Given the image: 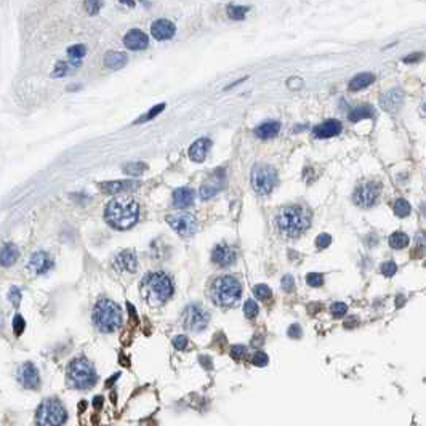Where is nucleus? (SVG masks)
<instances>
[{"label":"nucleus","instance_id":"f257e3e1","mask_svg":"<svg viewBox=\"0 0 426 426\" xmlns=\"http://www.w3.org/2000/svg\"><path fill=\"white\" fill-rule=\"evenodd\" d=\"M104 218L109 226L124 231V229L132 228L140 218V205L130 197H117L108 203Z\"/></svg>","mask_w":426,"mask_h":426},{"label":"nucleus","instance_id":"f03ea898","mask_svg":"<svg viewBox=\"0 0 426 426\" xmlns=\"http://www.w3.org/2000/svg\"><path fill=\"white\" fill-rule=\"evenodd\" d=\"M313 213L305 205H289L282 208L276 217V225L287 237H297L309 228Z\"/></svg>","mask_w":426,"mask_h":426},{"label":"nucleus","instance_id":"7ed1b4c3","mask_svg":"<svg viewBox=\"0 0 426 426\" xmlns=\"http://www.w3.org/2000/svg\"><path fill=\"white\" fill-rule=\"evenodd\" d=\"M141 292L144 295L146 301L151 306H159L163 305L173 293V284H171L170 277L163 273H154L147 274L143 284H141Z\"/></svg>","mask_w":426,"mask_h":426},{"label":"nucleus","instance_id":"20e7f679","mask_svg":"<svg viewBox=\"0 0 426 426\" xmlns=\"http://www.w3.org/2000/svg\"><path fill=\"white\" fill-rule=\"evenodd\" d=\"M242 295V285L241 282L233 276H223L213 282L210 297L213 303L223 308H231L241 300Z\"/></svg>","mask_w":426,"mask_h":426},{"label":"nucleus","instance_id":"39448f33","mask_svg":"<svg viewBox=\"0 0 426 426\" xmlns=\"http://www.w3.org/2000/svg\"><path fill=\"white\" fill-rule=\"evenodd\" d=\"M93 324L103 333H112L122 325V311L111 300H101L93 309Z\"/></svg>","mask_w":426,"mask_h":426},{"label":"nucleus","instance_id":"423d86ee","mask_svg":"<svg viewBox=\"0 0 426 426\" xmlns=\"http://www.w3.org/2000/svg\"><path fill=\"white\" fill-rule=\"evenodd\" d=\"M68 384L76 389H90L95 386L98 375L95 365L85 357L74 359L68 367Z\"/></svg>","mask_w":426,"mask_h":426},{"label":"nucleus","instance_id":"0eeeda50","mask_svg":"<svg viewBox=\"0 0 426 426\" xmlns=\"http://www.w3.org/2000/svg\"><path fill=\"white\" fill-rule=\"evenodd\" d=\"M68 421V410L58 397L44 399L36 412L37 426H63Z\"/></svg>","mask_w":426,"mask_h":426},{"label":"nucleus","instance_id":"6e6552de","mask_svg":"<svg viewBox=\"0 0 426 426\" xmlns=\"http://www.w3.org/2000/svg\"><path fill=\"white\" fill-rule=\"evenodd\" d=\"M277 183V171L269 163H257L252 170V186L258 194L268 195Z\"/></svg>","mask_w":426,"mask_h":426},{"label":"nucleus","instance_id":"1a4fd4ad","mask_svg":"<svg viewBox=\"0 0 426 426\" xmlns=\"http://www.w3.org/2000/svg\"><path fill=\"white\" fill-rule=\"evenodd\" d=\"M210 322V314L205 309H202L195 305H189L183 313V325L184 329L191 332H202L207 329Z\"/></svg>","mask_w":426,"mask_h":426},{"label":"nucleus","instance_id":"9d476101","mask_svg":"<svg viewBox=\"0 0 426 426\" xmlns=\"http://www.w3.org/2000/svg\"><path fill=\"white\" fill-rule=\"evenodd\" d=\"M380 189L381 186L376 181H367L362 186H359L354 192V202L359 207L362 208H370L373 207L380 197Z\"/></svg>","mask_w":426,"mask_h":426},{"label":"nucleus","instance_id":"9b49d317","mask_svg":"<svg viewBox=\"0 0 426 426\" xmlns=\"http://www.w3.org/2000/svg\"><path fill=\"white\" fill-rule=\"evenodd\" d=\"M167 223L175 229L179 236H192L197 231V220L191 213H176V215H167Z\"/></svg>","mask_w":426,"mask_h":426},{"label":"nucleus","instance_id":"f8f14e48","mask_svg":"<svg viewBox=\"0 0 426 426\" xmlns=\"http://www.w3.org/2000/svg\"><path fill=\"white\" fill-rule=\"evenodd\" d=\"M16 380L21 384L23 388L28 389H37L40 384V375H39V368L32 364V362H26L23 364L18 372H16Z\"/></svg>","mask_w":426,"mask_h":426},{"label":"nucleus","instance_id":"ddd939ff","mask_svg":"<svg viewBox=\"0 0 426 426\" xmlns=\"http://www.w3.org/2000/svg\"><path fill=\"white\" fill-rule=\"evenodd\" d=\"M404 101V92L400 88H391L380 98V106L384 111L396 112Z\"/></svg>","mask_w":426,"mask_h":426},{"label":"nucleus","instance_id":"4468645a","mask_svg":"<svg viewBox=\"0 0 426 426\" xmlns=\"http://www.w3.org/2000/svg\"><path fill=\"white\" fill-rule=\"evenodd\" d=\"M211 260L218 266H231L236 261V250L233 247H229L228 244H220L213 249Z\"/></svg>","mask_w":426,"mask_h":426},{"label":"nucleus","instance_id":"2eb2a0df","mask_svg":"<svg viewBox=\"0 0 426 426\" xmlns=\"http://www.w3.org/2000/svg\"><path fill=\"white\" fill-rule=\"evenodd\" d=\"M124 44H125V47L128 48V50L138 52V50H144V48L147 47V44H149V39H147V36L144 34L143 31L132 29V31H128L125 34Z\"/></svg>","mask_w":426,"mask_h":426},{"label":"nucleus","instance_id":"dca6fc26","mask_svg":"<svg viewBox=\"0 0 426 426\" xmlns=\"http://www.w3.org/2000/svg\"><path fill=\"white\" fill-rule=\"evenodd\" d=\"M341 132V122L340 120H335V119H329L322 122L314 127L313 133L316 138H321V140H325V138H332V136H337Z\"/></svg>","mask_w":426,"mask_h":426},{"label":"nucleus","instance_id":"f3484780","mask_svg":"<svg viewBox=\"0 0 426 426\" xmlns=\"http://www.w3.org/2000/svg\"><path fill=\"white\" fill-rule=\"evenodd\" d=\"M100 187L108 194H119L125 191H135L140 187V181H133V179H124V181H106L101 183Z\"/></svg>","mask_w":426,"mask_h":426},{"label":"nucleus","instance_id":"a211bd4d","mask_svg":"<svg viewBox=\"0 0 426 426\" xmlns=\"http://www.w3.org/2000/svg\"><path fill=\"white\" fill-rule=\"evenodd\" d=\"M151 32L155 40H168L175 36V24L168 20H157L152 24Z\"/></svg>","mask_w":426,"mask_h":426},{"label":"nucleus","instance_id":"6ab92c4d","mask_svg":"<svg viewBox=\"0 0 426 426\" xmlns=\"http://www.w3.org/2000/svg\"><path fill=\"white\" fill-rule=\"evenodd\" d=\"M211 146V141L208 138H199L197 141H194L189 147V157L194 162H203L207 157V152Z\"/></svg>","mask_w":426,"mask_h":426},{"label":"nucleus","instance_id":"aec40b11","mask_svg":"<svg viewBox=\"0 0 426 426\" xmlns=\"http://www.w3.org/2000/svg\"><path fill=\"white\" fill-rule=\"evenodd\" d=\"M29 268L37 274H44L52 268V260L45 252H37L32 255V258L29 261Z\"/></svg>","mask_w":426,"mask_h":426},{"label":"nucleus","instance_id":"412c9836","mask_svg":"<svg viewBox=\"0 0 426 426\" xmlns=\"http://www.w3.org/2000/svg\"><path fill=\"white\" fill-rule=\"evenodd\" d=\"M136 257L133 255L132 252H122L120 255L114 260V266H116L117 271H128V273H133L136 269Z\"/></svg>","mask_w":426,"mask_h":426},{"label":"nucleus","instance_id":"4be33fe9","mask_svg":"<svg viewBox=\"0 0 426 426\" xmlns=\"http://www.w3.org/2000/svg\"><path fill=\"white\" fill-rule=\"evenodd\" d=\"M281 130V124L279 122H263L261 125H258L255 128V135L260 138V140H271V138H274L277 133H279Z\"/></svg>","mask_w":426,"mask_h":426},{"label":"nucleus","instance_id":"5701e85b","mask_svg":"<svg viewBox=\"0 0 426 426\" xmlns=\"http://www.w3.org/2000/svg\"><path fill=\"white\" fill-rule=\"evenodd\" d=\"M194 200V191L189 187H179L173 192V205L176 208H186L189 207Z\"/></svg>","mask_w":426,"mask_h":426},{"label":"nucleus","instance_id":"b1692460","mask_svg":"<svg viewBox=\"0 0 426 426\" xmlns=\"http://www.w3.org/2000/svg\"><path fill=\"white\" fill-rule=\"evenodd\" d=\"M375 82V76L370 72H362V74H357V76H354L353 79L349 80L348 84V88L351 90V92H359V90L362 88H367L368 85H372Z\"/></svg>","mask_w":426,"mask_h":426},{"label":"nucleus","instance_id":"393cba45","mask_svg":"<svg viewBox=\"0 0 426 426\" xmlns=\"http://www.w3.org/2000/svg\"><path fill=\"white\" fill-rule=\"evenodd\" d=\"M127 61H128L127 55L122 53V52H109V53H106V56H104V64H106V66H108L109 69H120V68H124L125 64H127Z\"/></svg>","mask_w":426,"mask_h":426},{"label":"nucleus","instance_id":"a878e982","mask_svg":"<svg viewBox=\"0 0 426 426\" xmlns=\"http://www.w3.org/2000/svg\"><path fill=\"white\" fill-rule=\"evenodd\" d=\"M18 247L15 244H7L0 252V266H12L18 260Z\"/></svg>","mask_w":426,"mask_h":426},{"label":"nucleus","instance_id":"bb28decb","mask_svg":"<svg viewBox=\"0 0 426 426\" xmlns=\"http://www.w3.org/2000/svg\"><path fill=\"white\" fill-rule=\"evenodd\" d=\"M388 242H389V245H391L392 249L400 250V249H405V247H407L408 242H410V239H408V236H407L405 233L396 231V233H392V234L389 236Z\"/></svg>","mask_w":426,"mask_h":426},{"label":"nucleus","instance_id":"cd10ccee","mask_svg":"<svg viewBox=\"0 0 426 426\" xmlns=\"http://www.w3.org/2000/svg\"><path fill=\"white\" fill-rule=\"evenodd\" d=\"M375 116V111L372 106H360L349 112V120L351 122H359L360 119H370Z\"/></svg>","mask_w":426,"mask_h":426},{"label":"nucleus","instance_id":"c85d7f7f","mask_svg":"<svg viewBox=\"0 0 426 426\" xmlns=\"http://www.w3.org/2000/svg\"><path fill=\"white\" fill-rule=\"evenodd\" d=\"M410 211H412V207H410V203H408L405 199H397V200H396V203H394V213H396V217L405 218V217L410 215Z\"/></svg>","mask_w":426,"mask_h":426},{"label":"nucleus","instance_id":"c756f323","mask_svg":"<svg viewBox=\"0 0 426 426\" xmlns=\"http://www.w3.org/2000/svg\"><path fill=\"white\" fill-rule=\"evenodd\" d=\"M253 293H255V297L260 300V301H268L269 298H271V289L266 285V284H258L253 287Z\"/></svg>","mask_w":426,"mask_h":426},{"label":"nucleus","instance_id":"7c9ffc66","mask_svg":"<svg viewBox=\"0 0 426 426\" xmlns=\"http://www.w3.org/2000/svg\"><path fill=\"white\" fill-rule=\"evenodd\" d=\"M247 15V8L239 5H228V16L231 20H244Z\"/></svg>","mask_w":426,"mask_h":426},{"label":"nucleus","instance_id":"2f4dec72","mask_svg":"<svg viewBox=\"0 0 426 426\" xmlns=\"http://www.w3.org/2000/svg\"><path fill=\"white\" fill-rule=\"evenodd\" d=\"M220 191V184H217V183H205V184H202V187H200V197L202 199H210V197H213V195H215L217 192Z\"/></svg>","mask_w":426,"mask_h":426},{"label":"nucleus","instance_id":"473e14b6","mask_svg":"<svg viewBox=\"0 0 426 426\" xmlns=\"http://www.w3.org/2000/svg\"><path fill=\"white\" fill-rule=\"evenodd\" d=\"M146 163H140V162H135V163H127L124 167V171L127 175H132V176H140L143 171L146 170Z\"/></svg>","mask_w":426,"mask_h":426},{"label":"nucleus","instance_id":"72a5a7b5","mask_svg":"<svg viewBox=\"0 0 426 426\" xmlns=\"http://www.w3.org/2000/svg\"><path fill=\"white\" fill-rule=\"evenodd\" d=\"M258 313H260V308H258V305H257V301H253V300H247V301H245V305H244V314H245V317H247V319H255V317L258 316Z\"/></svg>","mask_w":426,"mask_h":426},{"label":"nucleus","instance_id":"f704fd0d","mask_svg":"<svg viewBox=\"0 0 426 426\" xmlns=\"http://www.w3.org/2000/svg\"><path fill=\"white\" fill-rule=\"evenodd\" d=\"M68 55H69V58H72V60H80L82 56L87 55V47H85V45H74V47H69Z\"/></svg>","mask_w":426,"mask_h":426},{"label":"nucleus","instance_id":"c9c22d12","mask_svg":"<svg viewBox=\"0 0 426 426\" xmlns=\"http://www.w3.org/2000/svg\"><path fill=\"white\" fill-rule=\"evenodd\" d=\"M268 362H269V357H268L266 353H263V351H257L252 357V364L257 365V367H265V365H268Z\"/></svg>","mask_w":426,"mask_h":426},{"label":"nucleus","instance_id":"e433bc0d","mask_svg":"<svg viewBox=\"0 0 426 426\" xmlns=\"http://www.w3.org/2000/svg\"><path fill=\"white\" fill-rule=\"evenodd\" d=\"M163 109H165V104H157V106H155V108H152L151 111H147L146 116H143V117H140L138 120H135V124H140V122H146V120H149V119L155 117V116H157L159 112H162Z\"/></svg>","mask_w":426,"mask_h":426},{"label":"nucleus","instance_id":"4c0bfd02","mask_svg":"<svg viewBox=\"0 0 426 426\" xmlns=\"http://www.w3.org/2000/svg\"><path fill=\"white\" fill-rule=\"evenodd\" d=\"M330 313H332L333 317H343L348 313V306L345 305V303H333V305L330 306Z\"/></svg>","mask_w":426,"mask_h":426},{"label":"nucleus","instance_id":"58836bf2","mask_svg":"<svg viewBox=\"0 0 426 426\" xmlns=\"http://www.w3.org/2000/svg\"><path fill=\"white\" fill-rule=\"evenodd\" d=\"M306 282L311 287H321L324 284V276L321 273H309L306 276Z\"/></svg>","mask_w":426,"mask_h":426},{"label":"nucleus","instance_id":"ea45409f","mask_svg":"<svg viewBox=\"0 0 426 426\" xmlns=\"http://www.w3.org/2000/svg\"><path fill=\"white\" fill-rule=\"evenodd\" d=\"M245 356H247V346L244 345H234L231 348V357L234 360H242Z\"/></svg>","mask_w":426,"mask_h":426},{"label":"nucleus","instance_id":"a19ab883","mask_svg":"<svg viewBox=\"0 0 426 426\" xmlns=\"http://www.w3.org/2000/svg\"><path fill=\"white\" fill-rule=\"evenodd\" d=\"M381 273L386 277H392L397 273V265L394 263V261H384V263L381 265Z\"/></svg>","mask_w":426,"mask_h":426},{"label":"nucleus","instance_id":"79ce46f5","mask_svg":"<svg viewBox=\"0 0 426 426\" xmlns=\"http://www.w3.org/2000/svg\"><path fill=\"white\" fill-rule=\"evenodd\" d=\"M24 329H26V322H24L23 316L16 314L15 319H13V330H15V335H18V337H20V335L24 332Z\"/></svg>","mask_w":426,"mask_h":426},{"label":"nucleus","instance_id":"37998d69","mask_svg":"<svg viewBox=\"0 0 426 426\" xmlns=\"http://www.w3.org/2000/svg\"><path fill=\"white\" fill-rule=\"evenodd\" d=\"M330 242H332L330 234H319V236H317V239H316V245H317V249H325V247H329Z\"/></svg>","mask_w":426,"mask_h":426},{"label":"nucleus","instance_id":"c03bdc74","mask_svg":"<svg viewBox=\"0 0 426 426\" xmlns=\"http://www.w3.org/2000/svg\"><path fill=\"white\" fill-rule=\"evenodd\" d=\"M282 289L287 292V293H290V292H293V289H295V281H293V277L292 276H284L282 277Z\"/></svg>","mask_w":426,"mask_h":426},{"label":"nucleus","instance_id":"a18cd8bd","mask_svg":"<svg viewBox=\"0 0 426 426\" xmlns=\"http://www.w3.org/2000/svg\"><path fill=\"white\" fill-rule=\"evenodd\" d=\"M8 298H10V301L13 303L15 306H18V305H20V301H21V292H20L18 287H12V289H10V295H8Z\"/></svg>","mask_w":426,"mask_h":426},{"label":"nucleus","instance_id":"49530a36","mask_svg":"<svg viewBox=\"0 0 426 426\" xmlns=\"http://www.w3.org/2000/svg\"><path fill=\"white\" fill-rule=\"evenodd\" d=\"M187 337H184V335H178V337L173 338V346L176 349H186L187 348Z\"/></svg>","mask_w":426,"mask_h":426},{"label":"nucleus","instance_id":"de8ad7c7","mask_svg":"<svg viewBox=\"0 0 426 426\" xmlns=\"http://www.w3.org/2000/svg\"><path fill=\"white\" fill-rule=\"evenodd\" d=\"M287 335H289L290 338H301V335H303L301 327L298 324H292L289 327V330H287Z\"/></svg>","mask_w":426,"mask_h":426},{"label":"nucleus","instance_id":"09e8293b","mask_svg":"<svg viewBox=\"0 0 426 426\" xmlns=\"http://www.w3.org/2000/svg\"><path fill=\"white\" fill-rule=\"evenodd\" d=\"M66 72H68V63L60 61L58 64H56V69H55V72H53V76H55V77H61V76H64Z\"/></svg>","mask_w":426,"mask_h":426},{"label":"nucleus","instance_id":"8fccbe9b","mask_svg":"<svg viewBox=\"0 0 426 426\" xmlns=\"http://www.w3.org/2000/svg\"><path fill=\"white\" fill-rule=\"evenodd\" d=\"M85 7H87L88 13L95 15V13H98V12H100L101 4H100V2H87V4H85Z\"/></svg>","mask_w":426,"mask_h":426},{"label":"nucleus","instance_id":"3c124183","mask_svg":"<svg viewBox=\"0 0 426 426\" xmlns=\"http://www.w3.org/2000/svg\"><path fill=\"white\" fill-rule=\"evenodd\" d=\"M421 58H423V53H412V55L405 56L404 63H416V61H420Z\"/></svg>","mask_w":426,"mask_h":426},{"label":"nucleus","instance_id":"603ef678","mask_svg":"<svg viewBox=\"0 0 426 426\" xmlns=\"http://www.w3.org/2000/svg\"><path fill=\"white\" fill-rule=\"evenodd\" d=\"M415 241H416V244H418V245H423V244L426 242V233H424V231H420L418 234H416V239H415Z\"/></svg>","mask_w":426,"mask_h":426},{"label":"nucleus","instance_id":"864d4df0","mask_svg":"<svg viewBox=\"0 0 426 426\" xmlns=\"http://www.w3.org/2000/svg\"><path fill=\"white\" fill-rule=\"evenodd\" d=\"M101 405H103V397H101V396H96L95 400H93V407L98 410V408H100Z\"/></svg>","mask_w":426,"mask_h":426},{"label":"nucleus","instance_id":"5fc2aeb1","mask_svg":"<svg viewBox=\"0 0 426 426\" xmlns=\"http://www.w3.org/2000/svg\"><path fill=\"white\" fill-rule=\"evenodd\" d=\"M0 325H2V317H0Z\"/></svg>","mask_w":426,"mask_h":426}]
</instances>
